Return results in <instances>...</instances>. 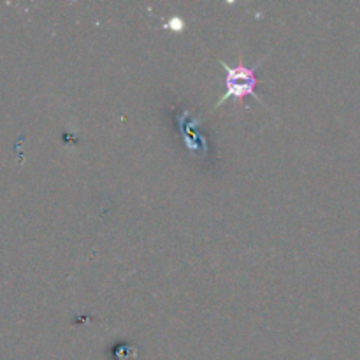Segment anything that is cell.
<instances>
[{
  "label": "cell",
  "instance_id": "1",
  "mask_svg": "<svg viewBox=\"0 0 360 360\" xmlns=\"http://www.w3.org/2000/svg\"><path fill=\"white\" fill-rule=\"evenodd\" d=\"M262 62V60H260ZM260 62L255 63L253 69H248V67H229L225 62H220L221 67L225 69V84H227V90L225 94L221 95L220 101L217 102V108H220L221 104L229 101L231 97L238 98V101H243L245 97H255L257 101L262 102V98L257 95L255 86H257V76H255V69L260 65Z\"/></svg>",
  "mask_w": 360,
  "mask_h": 360
}]
</instances>
